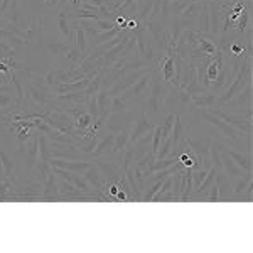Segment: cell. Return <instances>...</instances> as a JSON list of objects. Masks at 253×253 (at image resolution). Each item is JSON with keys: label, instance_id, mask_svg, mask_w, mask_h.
<instances>
[{"label": "cell", "instance_id": "obj_1", "mask_svg": "<svg viewBox=\"0 0 253 253\" xmlns=\"http://www.w3.org/2000/svg\"><path fill=\"white\" fill-rule=\"evenodd\" d=\"M169 86L170 84L162 80L157 64H154L152 66V83H150L149 95H147V98L144 100V107H142V112H144L152 122L156 120L157 117H161L162 112H164V96H166Z\"/></svg>", "mask_w": 253, "mask_h": 253}, {"label": "cell", "instance_id": "obj_2", "mask_svg": "<svg viewBox=\"0 0 253 253\" xmlns=\"http://www.w3.org/2000/svg\"><path fill=\"white\" fill-rule=\"evenodd\" d=\"M253 78V68H252V54H247L242 58L240 68L236 71V76L231 81V84L228 86L221 95H218V107H223L228 100H231L235 95H238L240 91H243L248 84L252 83Z\"/></svg>", "mask_w": 253, "mask_h": 253}, {"label": "cell", "instance_id": "obj_3", "mask_svg": "<svg viewBox=\"0 0 253 253\" xmlns=\"http://www.w3.org/2000/svg\"><path fill=\"white\" fill-rule=\"evenodd\" d=\"M191 105V95L186 89L174 86L170 84L164 96V112L169 113H182L186 110H189Z\"/></svg>", "mask_w": 253, "mask_h": 253}, {"label": "cell", "instance_id": "obj_4", "mask_svg": "<svg viewBox=\"0 0 253 253\" xmlns=\"http://www.w3.org/2000/svg\"><path fill=\"white\" fill-rule=\"evenodd\" d=\"M135 44H137L138 56L144 61H147L149 66H154L156 64V52H154L152 39H150L144 24H138V27L135 29Z\"/></svg>", "mask_w": 253, "mask_h": 253}, {"label": "cell", "instance_id": "obj_5", "mask_svg": "<svg viewBox=\"0 0 253 253\" xmlns=\"http://www.w3.org/2000/svg\"><path fill=\"white\" fill-rule=\"evenodd\" d=\"M211 112L214 113L216 117H219L223 122H226L228 125H231L233 128H236L238 132H243L245 135L248 138H252V120H248V118L245 117H240L236 115V113H231V112H226V110H221V108H211Z\"/></svg>", "mask_w": 253, "mask_h": 253}, {"label": "cell", "instance_id": "obj_6", "mask_svg": "<svg viewBox=\"0 0 253 253\" xmlns=\"http://www.w3.org/2000/svg\"><path fill=\"white\" fill-rule=\"evenodd\" d=\"M199 117H201L205 122H208L210 125H213L214 128H218L219 133H221L224 138H228V140H236V142L240 140L238 130L233 128L231 125H228L226 122H223L219 117H216L211 110H201V112H199Z\"/></svg>", "mask_w": 253, "mask_h": 253}, {"label": "cell", "instance_id": "obj_7", "mask_svg": "<svg viewBox=\"0 0 253 253\" xmlns=\"http://www.w3.org/2000/svg\"><path fill=\"white\" fill-rule=\"evenodd\" d=\"M150 83H152V69H150L149 73H145L135 84H132V86L126 89L125 93H122V95L128 100V103L130 101H133V103H135V101H144L147 95H149Z\"/></svg>", "mask_w": 253, "mask_h": 253}, {"label": "cell", "instance_id": "obj_8", "mask_svg": "<svg viewBox=\"0 0 253 253\" xmlns=\"http://www.w3.org/2000/svg\"><path fill=\"white\" fill-rule=\"evenodd\" d=\"M19 152L22 154V161L26 169L31 172L39 161V135L32 137L29 142L19 144Z\"/></svg>", "mask_w": 253, "mask_h": 253}, {"label": "cell", "instance_id": "obj_9", "mask_svg": "<svg viewBox=\"0 0 253 253\" xmlns=\"http://www.w3.org/2000/svg\"><path fill=\"white\" fill-rule=\"evenodd\" d=\"M154 126H156V122H152L149 117L142 112V108L137 112V122L133 125V128L130 130V137H128V145L135 144L138 138H142L147 133H152L154 132Z\"/></svg>", "mask_w": 253, "mask_h": 253}, {"label": "cell", "instance_id": "obj_10", "mask_svg": "<svg viewBox=\"0 0 253 253\" xmlns=\"http://www.w3.org/2000/svg\"><path fill=\"white\" fill-rule=\"evenodd\" d=\"M15 93L12 91V84H5L0 88V117L5 118L12 112V108L19 107L17 98L14 96Z\"/></svg>", "mask_w": 253, "mask_h": 253}, {"label": "cell", "instance_id": "obj_11", "mask_svg": "<svg viewBox=\"0 0 253 253\" xmlns=\"http://www.w3.org/2000/svg\"><path fill=\"white\" fill-rule=\"evenodd\" d=\"M208 5V15H210V32L208 36L211 38H218L221 32V12H219V5L214 0H206Z\"/></svg>", "mask_w": 253, "mask_h": 253}, {"label": "cell", "instance_id": "obj_12", "mask_svg": "<svg viewBox=\"0 0 253 253\" xmlns=\"http://www.w3.org/2000/svg\"><path fill=\"white\" fill-rule=\"evenodd\" d=\"M252 91H253V83L248 84L243 91H240L238 95H235L231 100H228L226 103L223 105L224 108H228L231 113L235 112L236 108H247V107H252Z\"/></svg>", "mask_w": 253, "mask_h": 253}, {"label": "cell", "instance_id": "obj_13", "mask_svg": "<svg viewBox=\"0 0 253 253\" xmlns=\"http://www.w3.org/2000/svg\"><path fill=\"white\" fill-rule=\"evenodd\" d=\"M49 166L61 167V169L71 170V172H76V174H83L84 170H88L93 164H91V162H88V161H68V159L52 157L51 161H49Z\"/></svg>", "mask_w": 253, "mask_h": 253}, {"label": "cell", "instance_id": "obj_14", "mask_svg": "<svg viewBox=\"0 0 253 253\" xmlns=\"http://www.w3.org/2000/svg\"><path fill=\"white\" fill-rule=\"evenodd\" d=\"M191 107L194 108H203V110H211V108H219L218 107V95L210 89L198 95L191 96Z\"/></svg>", "mask_w": 253, "mask_h": 253}, {"label": "cell", "instance_id": "obj_15", "mask_svg": "<svg viewBox=\"0 0 253 253\" xmlns=\"http://www.w3.org/2000/svg\"><path fill=\"white\" fill-rule=\"evenodd\" d=\"M41 199H52V201H59V186H58V179L56 174L52 170H49L46 175V181L42 182V196Z\"/></svg>", "mask_w": 253, "mask_h": 253}, {"label": "cell", "instance_id": "obj_16", "mask_svg": "<svg viewBox=\"0 0 253 253\" xmlns=\"http://www.w3.org/2000/svg\"><path fill=\"white\" fill-rule=\"evenodd\" d=\"M224 152H226V156L230 157L242 170H245V172H252V169H253L252 152H238V150H231V149H226V147H224Z\"/></svg>", "mask_w": 253, "mask_h": 253}, {"label": "cell", "instance_id": "obj_17", "mask_svg": "<svg viewBox=\"0 0 253 253\" xmlns=\"http://www.w3.org/2000/svg\"><path fill=\"white\" fill-rule=\"evenodd\" d=\"M219 170H221V172L226 175L228 179H230V182L236 181V179H238L240 175H242V172H243V170L240 169V167L226 156V152H224V147H223V154H221V164H219Z\"/></svg>", "mask_w": 253, "mask_h": 253}, {"label": "cell", "instance_id": "obj_18", "mask_svg": "<svg viewBox=\"0 0 253 253\" xmlns=\"http://www.w3.org/2000/svg\"><path fill=\"white\" fill-rule=\"evenodd\" d=\"M115 135L117 133H107V135H103L98 140V144L95 147V150H93L91 156L93 157H103V156H110V154L113 152V145H115Z\"/></svg>", "mask_w": 253, "mask_h": 253}, {"label": "cell", "instance_id": "obj_19", "mask_svg": "<svg viewBox=\"0 0 253 253\" xmlns=\"http://www.w3.org/2000/svg\"><path fill=\"white\" fill-rule=\"evenodd\" d=\"M88 78L84 80H76V81H71V83H61V84H54L52 86V91L58 93V95H66V93H76V91H81V89H86L88 84H89Z\"/></svg>", "mask_w": 253, "mask_h": 253}, {"label": "cell", "instance_id": "obj_20", "mask_svg": "<svg viewBox=\"0 0 253 253\" xmlns=\"http://www.w3.org/2000/svg\"><path fill=\"white\" fill-rule=\"evenodd\" d=\"M194 31L203 36H208V32H210V15H208L206 0L201 2V5H199L198 17H196V22H194Z\"/></svg>", "mask_w": 253, "mask_h": 253}, {"label": "cell", "instance_id": "obj_21", "mask_svg": "<svg viewBox=\"0 0 253 253\" xmlns=\"http://www.w3.org/2000/svg\"><path fill=\"white\" fill-rule=\"evenodd\" d=\"M132 124L125 125L124 128L120 130V132H117L115 135V145H113V152L112 154H122L124 150L126 149V145H128V137H130V130H132Z\"/></svg>", "mask_w": 253, "mask_h": 253}, {"label": "cell", "instance_id": "obj_22", "mask_svg": "<svg viewBox=\"0 0 253 253\" xmlns=\"http://www.w3.org/2000/svg\"><path fill=\"white\" fill-rule=\"evenodd\" d=\"M83 177L89 182V186L95 187L96 193H98V191H105V189H103V187H105V182H103V179H101L100 170H98V167H96L95 164L89 167L88 170H84V172H83Z\"/></svg>", "mask_w": 253, "mask_h": 253}, {"label": "cell", "instance_id": "obj_23", "mask_svg": "<svg viewBox=\"0 0 253 253\" xmlns=\"http://www.w3.org/2000/svg\"><path fill=\"white\" fill-rule=\"evenodd\" d=\"M0 167H2L3 175L9 181L14 182V184H17V181H15V162L5 152H2V150H0Z\"/></svg>", "mask_w": 253, "mask_h": 253}, {"label": "cell", "instance_id": "obj_24", "mask_svg": "<svg viewBox=\"0 0 253 253\" xmlns=\"http://www.w3.org/2000/svg\"><path fill=\"white\" fill-rule=\"evenodd\" d=\"M196 44H198L199 51L205 54V58H213L216 54V51H218V47H216V42L213 41L206 39L203 34H198V38H196Z\"/></svg>", "mask_w": 253, "mask_h": 253}, {"label": "cell", "instance_id": "obj_25", "mask_svg": "<svg viewBox=\"0 0 253 253\" xmlns=\"http://www.w3.org/2000/svg\"><path fill=\"white\" fill-rule=\"evenodd\" d=\"M24 32H26L29 42H36V41L42 36V19H32Z\"/></svg>", "mask_w": 253, "mask_h": 253}, {"label": "cell", "instance_id": "obj_26", "mask_svg": "<svg viewBox=\"0 0 253 253\" xmlns=\"http://www.w3.org/2000/svg\"><path fill=\"white\" fill-rule=\"evenodd\" d=\"M69 182H73V184L76 186V189L80 191L81 194H86V196H96L95 191H93V187L89 186V182L86 181L84 177H81L76 172H71V177H69Z\"/></svg>", "mask_w": 253, "mask_h": 253}, {"label": "cell", "instance_id": "obj_27", "mask_svg": "<svg viewBox=\"0 0 253 253\" xmlns=\"http://www.w3.org/2000/svg\"><path fill=\"white\" fill-rule=\"evenodd\" d=\"M3 19H7L10 24L20 27V10H19V2H17V0H10L9 7H7L5 14H3Z\"/></svg>", "mask_w": 253, "mask_h": 253}, {"label": "cell", "instance_id": "obj_28", "mask_svg": "<svg viewBox=\"0 0 253 253\" xmlns=\"http://www.w3.org/2000/svg\"><path fill=\"white\" fill-rule=\"evenodd\" d=\"M120 27H113V29H110V31H105V32H98L96 34V38L91 41V44H93V47H96V46H100V44H103V42H108V41H112V39H115L118 34H120Z\"/></svg>", "mask_w": 253, "mask_h": 253}, {"label": "cell", "instance_id": "obj_29", "mask_svg": "<svg viewBox=\"0 0 253 253\" xmlns=\"http://www.w3.org/2000/svg\"><path fill=\"white\" fill-rule=\"evenodd\" d=\"M253 181V174L252 172H245L243 175H240L236 181L231 182V189H233V194L238 196L240 193H243L245 189H247V186L250 184Z\"/></svg>", "mask_w": 253, "mask_h": 253}, {"label": "cell", "instance_id": "obj_30", "mask_svg": "<svg viewBox=\"0 0 253 253\" xmlns=\"http://www.w3.org/2000/svg\"><path fill=\"white\" fill-rule=\"evenodd\" d=\"M38 135H39V161L49 164V161L52 159L51 149H49V140L44 133H38Z\"/></svg>", "mask_w": 253, "mask_h": 253}, {"label": "cell", "instance_id": "obj_31", "mask_svg": "<svg viewBox=\"0 0 253 253\" xmlns=\"http://www.w3.org/2000/svg\"><path fill=\"white\" fill-rule=\"evenodd\" d=\"M128 110V100L124 95H117L112 96V101H110V113H122Z\"/></svg>", "mask_w": 253, "mask_h": 253}, {"label": "cell", "instance_id": "obj_32", "mask_svg": "<svg viewBox=\"0 0 253 253\" xmlns=\"http://www.w3.org/2000/svg\"><path fill=\"white\" fill-rule=\"evenodd\" d=\"M75 44L80 51H83L84 54H88V38H86V32H84L81 27H75Z\"/></svg>", "mask_w": 253, "mask_h": 253}, {"label": "cell", "instance_id": "obj_33", "mask_svg": "<svg viewBox=\"0 0 253 253\" xmlns=\"http://www.w3.org/2000/svg\"><path fill=\"white\" fill-rule=\"evenodd\" d=\"M46 49L47 52L51 56H54V58H59V56H64L68 52L69 49V42H47L46 44Z\"/></svg>", "mask_w": 253, "mask_h": 253}, {"label": "cell", "instance_id": "obj_34", "mask_svg": "<svg viewBox=\"0 0 253 253\" xmlns=\"http://www.w3.org/2000/svg\"><path fill=\"white\" fill-rule=\"evenodd\" d=\"M206 172L208 169H189V174H191V181H193V187L194 191L201 186V182L205 181L206 177Z\"/></svg>", "mask_w": 253, "mask_h": 253}, {"label": "cell", "instance_id": "obj_35", "mask_svg": "<svg viewBox=\"0 0 253 253\" xmlns=\"http://www.w3.org/2000/svg\"><path fill=\"white\" fill-rule=\"evenodd\" d=\"M93 26L98 32H105V31H110L115 27L113 24V19H98V20H93Z\"/></svg>", "mask_w": 253, "mask_h": 253}, {"label": "cell", "instance_id": "obj_36", "mask_svg": "<svg viewBox=\"0 0 253 253\" xmlns=\"http://www.w3.org/2000/svg\"><path fill=\"white\" fill-rule=\"evenodd\" d=\"M86 112L91 115L95 120H98V117H100V110H98V103H96V95L89 96L86 100Z\"/></svg>", "mask_w": 253, "mask_h": 253}, {"label": "cell", "instance_id": "obj_37", "mask_svg": "<svg viewBox=\"0 0 253 253\" xmlns=\"http://www.w3.org/2000/svg\"><path fill=\"white\" fill-rule=\"evenodd\" d=\"M205 199H206V201H211V203H218L219 201V187H218L216 182L210 187V191L206 193Z\"/></svg>", "mask_w": 253, "mask_h": 253}, {"label": "cell", "instance_id": "obj_38", "mask_svg": "<svg viewBox=\"0 0 253 253\" xmlns=\"http://www.w3.org/2000/svg\"><path fill=\"white\" fill-rule=\"evenodd\" d=\"M126 20H128V17H125V15H122V14H117L115 19H113V24H115L117 27H120V29H126Z\"/></svg>", "mask_w": 253, "mask_h": 253}, {"label": "cell", "instance_id": "obj_39", "mask_svg": "<svg viewBox=\"0 0 253 253\" xmlns=\"http://www.w3.org/2000/svg\"><path fill=\"white\" fill-rule=\"evenodd\" d=\"M138 24H140V22H138L137 19H128V20H126V29H128V31H135L137 27H138Z\"/></svg>", "mask_w": 253, "mask_h": 253}, {"label": "cell", "instance_id": "obj_40", "mask_svg": "<svg viewBox=\"0 0 253 253\" xmlns=\"http://www.w3.org/2000/svg\"><path fill=\"white\" fill-rule=\"evenodd\" d=\"M9 73H10L9 64H7L5 61H2V59H0V75H9Z\"/></svg>", "mask_w": 253, "mask_h": 253}, {"label": "cell", "instance_id": "obj_41", "mask_svg": "<svg viewBox=\"0 0 253 253\" xmlns=\"http://www.w3.org/2000/svg\"><path fill=\"white\" fill-rule=\"evenodd\" d=\"M7 24H9V20L3 19V17H0V29H3V27H5Z\"/></svg>", "mask_w": 253, "mask_h": 253}]
</instances>
